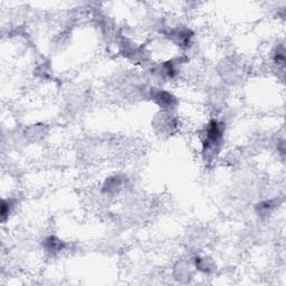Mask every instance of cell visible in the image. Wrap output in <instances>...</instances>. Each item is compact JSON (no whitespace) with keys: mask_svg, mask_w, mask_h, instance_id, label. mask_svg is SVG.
Masks as SVG:
<instances>
[{"mask_svg":"<svg viewBox=\"0 0 286 286\" xmlns=\"http://www.w3.org/2000/svg\"><path fill=\"white\" fill-rule=\"evenodd\" d=\"M222 136H224V127L217 120H211L207 124L205 133V140L203 142L205 153H214L219 150Z\"/></svg>","mask_w":286,"mask_h":286,"instance_id":"obj_1","label":"cell"},{"mask_svg":"<svg viewBox=\"0 0 286 286\" xmlns=\"http://www.w3.org/2000/svg\"><path fill=\"white\" fill-rule=\"evenodd\" d=\"M44 247L47 251H50V253H57V251L64 248V243L55 236H49L44 242Z\"/></svg>","mask_w":286,"mask_h":286,"instance_id":"obj_3","label":"cell"},{"mask_svg":"<svg viewBox=\"0 0 286 286\" xmlns=\"http://www.w3.org/2000/svg\"><path fill=\"white\" fill-rule=\"evenodd\" d=\"M153 100L156 101L157 104L161 107L164 108V110L170 111L176 104V97L167 92V91H158V92L154 93L153 95Z\"/></svg>","mask_w":286,"mask_h":286,"instance_id":"obj_2","label":"cell"}]
</instances>
